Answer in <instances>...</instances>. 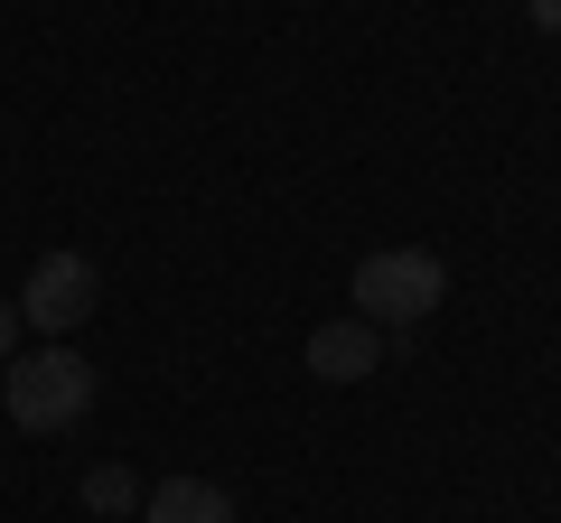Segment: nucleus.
Instances as JSON below:
<instances>
[{
  "instance_id": "6e6552de",
  "label": "nucleus",
  "mask_w": 561,
  "mask_h": 523,
  "mask_svg": "<svg viewBox=\"0 0 561 523\" xmlns=\"http://www.w3.org/2000/svg\"><path fill=\"white\" fill-rule=\"evenodd\" d=\"M524 20H534V28H561V0H524Z\"/></svg>"
},
{
  "instance_id": "f257e3e1",
  "label": "nucleus",
  "mask_w": 561,
  "mask_h": 523,
  "mask_svg": "<svg viewBox=\"0 0 561 523\" xmlns=\"http://www.w3.org/2000/svg\"><path fill=\"white\" fill-rule=\"evenodd\" d=\"M10 421L28 430V440H57V430H76L84 411H94V364L76 356V346H38V356L10 364Z\"/></svg>"
},
{
  "instance_id": "7ed1b4c3",
  "label": "nucleus",
  "mask_w": 561,
  "mask_h": 523,
  "mask_svg": "<svg viewBox=\"0 0 561 523\" xmlns=\"http://www.w3.org/2000/svg\"><path fill=\"white\" fill-rule=\"evenodd\" d=\"M20 318L47 327V337H76V327L94 318V262L84 253H38V271H28V290H20Z\"/></svg>"
},
{
  "instance_id": "39448f33",
  "label": "nucleus",
  "mask_w": 561,
  "mask_h": 523,
  "mask_svg": "<svg viewBox=\"0 0 561 523\" xmlns=\"http://www.w3.org/2000/svg\"><path fill=\"white\" fill-rule=\"evenodd\" d=\"M140 514L150 523H234V496H225L216 477H160L140 496Z\"/></svg>"
},
{
  "instance_id": "0eeeda50",
  "label": "nucleus",
  "mask_w": 561,
  "mask_h": 523,
  "mask_svg": "<svg viewBox=\"0 0 561 523\" xmlns=\"http://www.w3.org/2000/svg\"><path fill=\"white\" fill-rule=\"evenodd\" d=\"M0 356H20V300H0Z\"/></svg>"
},
{
  "instance_id": "f03ea898",
  "label": "nucleus",
  "mask_w": 561,
  "mask_h": 523,
  "mask_svg": "<svg viewBox=\"0 0 561 523\" xmlns=\"http://www.w3.org/2000/svg\"><path fill=\"white\" fill-rule=\"evenodd\" d=\"M440 300H449V262L421 253V243H393V253L356 262V318L365 327H421Z\"/></svg>"
},
{
  "instance_id": "423d86ee",
  "label": "nucleus",
  "mask_w": 561,
  "mask_h": 523,
  "mask_svg": "<svg viewBox=\"0 0 561 523\" xmlns=\"http://www.w3.org/2000/svg\"><path fill=\"white\" fill-rule=\"evenodd\" d=\"M84 504H94V514H131V504H140L131 467H94V477H84Z\"/></svg>"
},
{
  "instance_id": "20e7f679",
  "label": "nucleus",
  "mask_w": 561,
  "mask_h": 523,
  "mask_svg": "<svg viewBox=\"0 0 561 523\" xmlns=\"http://www.w3.org/2000/svg\"><path fill=\"white\" fill-rule=\"evenodd\" d=\"M300 356H309V374H319V383H365V374L383 364V327H365V318H319Z\"/></svg>"
}]
</instances>
